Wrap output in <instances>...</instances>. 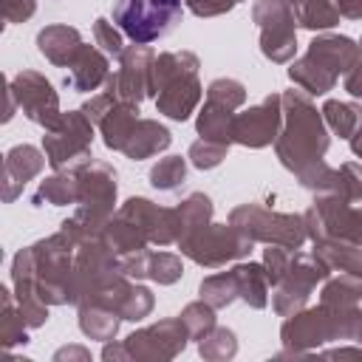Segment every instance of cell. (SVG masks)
Returning a JSON list of instances; mask_svg holds the SVG:
<instances>
[{
    "label": "cell",
    "instance_id": "6da1fadb",
    "mask_svg": "<svg viewBox=\"0 0 362 362\" xmlns=\"http://www.w3.org/2000/svg\"><path fill=\"white\" fill-rule=\"evenodd\" d=\"M331 139L325 130L322 116L311 105L305 90H286L283 93V127L274 139L277 158L286 170L297 178L308 175L322 164Z\"/></svg>",
    "mask_w": 362,
    "mask_h": 362
},
{
    "label": "cell",
    "instance_id": "7a4b0ae2",
    "mask_svg": "<svg viewBox=\"0 0 362 362\" xmlns=\"http://www.w3.org/2000/svg\"><path fill=\"white\" fill-rule=\"evenodd\" d=\"M150 93H156L158 113L184 122L201 102L198 57L189 51H161L153 59Z\"/></svg>",
    "mask_w": 362,
    "mask_h": 362
},
{
    "label": "cell",
    "instance_id": "3957f363",
    "mask_svg": "<svg viewBox=\"0 0 362 362\" xmlns=\"http://www.w3.org/2000/svg\"><path fill=\"white\" fill-rule=\"evenodd\" d=\"M356 57H359V45L351 37H342V34L317 37L308 45V54L291 62L288 76L305 93L320 96V93H328L339 76H348V71L356 65Z\"/></svg>",
    "mask_w": 362,
    "mask_h": 362
},
{
    "label": "cell",
    "instance_id": "277c9868",
    "mask_svg": "<svg viewBox=\"0 0 362 362\" xmlns=\"http://www.w3.org/2000/svg\"><path fill=\"white\" fill-rule=\"evenodd\" d=\"M351 308H337V305L320 303L317 308H303V311L286 317V322L280 328V339L286 345L283 356H303L308 351H317L325 342L345 339Z\"/></svg>",
    "mask_w": 362,
    "mask_h": 362
},
{
    "label": "cell",
    "instance_id": "5b68a950",
    "mask_svg": "<svg viewBox=\"0 0 362 362\" xmlns=\"http://www.w3.org/2000/svg\"><path fill=\"white\" fill-rule=\"evenodd\" d=\"M184 0H116L113 23L136 45L156 42L167 37L181 20Z\"/></svg>",
    "mask_w": 362,
    "mask_h": 362
},
{
    "label": "cell",
    "instance_id": "8992f818",
    "mask_svg": "<svg viewBox=\"0 0 362 362\" xmlns=\"http://www.w3.org/2000/svg\"><path fill=\"white\" fill-rule=\"evenodd\" d=\"M79 175V195H76V212L74 221L82 223L88 232L99 235L105 223L113 218L116 204V173L105 161H85L76 167Z\"/></svg>",
    "mask_w": 362,
    "mask_h": 362
},
{
    "label": "cell",
    "instance_id": "52a82bcc",
    "mask_svg": "<svg viewBox=\"0 0 362 362\" xmlns=\"http://www.w3.org/2000/svg\"><path fill=\"white\" fill-rule=\"evenodd\" d=\"M252 238L246 232H240L235 223H201L195 229H187L178 238V249L181 255H187L189 260H195L198 266L215 269L223 266L226 260H238L243 255H249L252 249Z\"/></svg>",
    "mask_w": 362,
    "mask_h": 362
},
{
    "label": "cell",
    "instance_id": "ba28073f",
    "mask_svg": "<svg viewBox=\"0 0 362 362\" xmlns=\"http://www.w3.org/2000/svg\"><path fill=\"white\" fill-rule=\"evenodd\" d=\"M229 223H235L252 240L274 243V246H286V249H300L303 240L308 238L303 215H283V212L266 209L260 204L235 206L232 215H229Z\"/></svg>",
    "mask_w": 362,
    "mask_h": 362
},
{
    "label": "cell",
    "instance_id": "9c48e42d",
    "mask_svg": "<svg viewBox=\"0 0 362 362\" xmlns=\"http://www.w3.org/2000/svg\"><path fill=\"white\" fill-rule=\"evenodd\" d=\"M328 274H331L328 266L314 252L308 255V252L291 249L288 263H286V272H283V277L274 286V300H272L274 311L280 317H291V314L303 311L305 303H308V297H311V291H314V286L320 280H325Z\"/></svg>",
    "mask_w": 362,
    "mask_h": 362
},
{
    "label": "cell",
    "instance_id": "30bf717a",
    "mask_svg": "<svg viewBox=\"0 0 362 362\" xmlns=\"http://www.w3.org/2000/svg\"><path fill=\"white\" fill-rule=\"evenodd\" d=\"M14 102L20 105V110L40 127L54 130L62 122V110H59V96L54 90V85L37 74V71H20L17 76L8 79V107H6V122L11 119Z\"/></svg>",
    "mask_w": 362,
    "mask_h": 362
},
{
    "label": "cell",
    "instance_id": "8fae6325",
    "mask_svg": "<svg viewBox=\"0 0 362 362\" xmlns=\"http://www.w3.org/2000/svg\"><path fill=\"white\" fill-rule=\"evenodd\" d=\"M90 141H93V122L85 110H71L62 116L59 127L45 130L42 150L54 170H71L90 161Z\"/></svg>",
    "mask_w": 362,
    "mask_h": 362
},
{
    "label": "cell",
    "instance_id": "7c38bea8",
    "mask_svg": "<svg viewBox=\"0 0 362 362\" xmlns=\"http://www.w3.org/2000/svg\"><path fill=\"white\" fill-rule=\"evenodd\" d=\"M246 102V88L238 79H215L206 88V102L198 113V136L218 144H232L235 110Z\"/></svg>",
    "mask_w": 362,
    "mask_h": 362
},
{
    "label": "cell",
    "instance_id": "4fadbf2b",
    "mask_svg": "<svg viewBox=\"0 0 362 362\" xmlns=\"http://www.w3.org/2000/svg\"><path fill=\"white\" fill-rule=\"evenodd\" d=\"M252 20L260 28V51L272 62H288L297 51L294 11L288 0H255Z\"/></svg>",
    "mask_w": 362,
    "mask_h": 362
},
{
    "label": "cell",
    "instance_id": "5bb4252c",
    "mask_svg": "<svg viewBox=\"0 0 362 362\" xmlns=\"http://www.w3.org/2000/svg\"><path fill=\"white\" fill-rule=\"evenodd\" d=\"M303 218H305V229L311 240L342 238V240L362 246V209H351L348 201L342 198L320 195Z\"/></svg>",
    "mask_w": 362,
    "mask_h": 362
},
{
    "label": "cell",
    "instance_id": "9a60e30c",
    "mask_svg": "<svg viewBox=\"0 0 362 362\" xmlns=\"http://www.w3.org/2000/svg\"><path fill=\"white\" fill-rule=\"evenodd\" d=\"M189 339V331L184 325L181 317L173 320H158L141 331H133L122 345L127 351V359H156V362H167L173 356H178L184 351Z\"/></svg>",
    "mask_w": 362,
    "mask_h": 362
},
{
    "label": "cell",
    "instance_id": "2e32d148",
    "mask_svg": "<svg viewBox=\"0 0 362 362\" xmlns=\"http://www.w3.org/2000/svg\"><path fill=\"white\" fill-rule=\"evenodd\" d=\"M280 127H283V96L272 93L260 105H255L243 113H235L232 141L252 147V150H260L277 139Z\"/></svg>",
    "mask_w": 362,
    "mask_h": 362
},
{
    "label": "cell",
    "instance_id": "e0dca14e",
    "mask_svg": "<svg viewBox=\"0 0 362 362\" xmlns=\"http://www.w3.org/2000/svg\"><path fill=\"white\" fill-rule=\"evenodd\" d=\"M119 59H122L119 71L107 76V90L124 102L139 105L150 93V74H153L156 51H150L147 45H130L124 48Z\"/></svg>",
    "mask_w": 362,
    "mask_h": 362
},
{
    "label": "cell",
    "instance_id": "ac0fdd59",
    "mask_svg": "<svg viewBox=\"0 0 362 362\" xmlns=\"http://www.w3.org/2000/svg\"><path fill=\"white\" fill-rule=\"evenodd\" d=\"M119 215H124L127 221H133L144 232V238L150 243L167 246V243H178V238H181V215H178V206L175 209H167V206H156L147 198H130L119 209Z\"/></svg>",
    "mask_w": 362,
    "mask_h": 362
},
{
    "label": "cell",
    "instance_id": "d6986e66",
    "mask_svg": "<svg viewBox=\"0 0 362 362\" xmlns=\"http://www.w3.org/2000/svg\"><path fill=\"white\" fill-rule=\"evenodd\" d=\"M300 184L305 189L320 192V195H334V198H342V201L354 204V201H362V164L348 161L339 170H331V167L320 164L317 170L303 175Z\"/></svg>",
    "mask_w": 362,
    "mask_h": 362
},
{
    "label": "cell",
    "instance_id": "ffe728a7",
    "mask_svg": "<svg viewBox=\"0 0 362 362\" xmlns=\"http://www.w3.org/2000/svg\"><path fill=\"white\" fill-rule=\"evenodd\" d=\"M42 167H45V158L37 147H31V144L11 147L3 158V201L11 204L23 192L25 181H31Z\"/></svg>",
    "mask_w": 362,
    "mask_h": 362
},
{
    "label": "cell",
    "instance_id": "44dd1931",
    "mask_svg": "<svg viewBox=\"0 0 362 362\" xmlns=\"http://www.w3.org/2000/svg\"><path fill=\"white\" fill-rule=\"evenodd\" d=\"M122 272L127 277H150L158 286H170L184 274L181 257H175L170 252H147V249H141L136 255H124Z\"/></svg>",
    "mask_w": 362,
    "mask_h": 362
},
{
    "label": "cell",
    "instance_id": "7402d4cb",
    "mask_svg": "<svg viewBox=\"0 0 362 362\" xmlns=\"http://www.w3.org/2000/svg\"><path fill=\"white\" fill-rule=\"evenodd\" d=\"M110 76V65H107V54L96 45H82V51L76 54V59L68 65V76L65 85L74 90H96L102 82H107Z\"/></svg>",
    "mask_w": 362,
    "mask_h": 362
},
{
    "label": "cell",
    "instance_id": "603a6c76",
    "mask_svg": "<svg viewBox=\"0 0 362 362\" xmlns=\"http://www.w3.org/2000/svg\"><path fill=\"white\" fill-rule=\"evenodd\" d=\"M82 45L85 42H82V37H79V31L74 25H48V28H42L37 34L40 54L48 62L59 65V68H68L76 59V54L82 51Z\"/></svg>",
    "mask_w": 362,
    "mask_h": 362
},
{
    "label": "cell",
    "instance_id": "cb8c5ba5",
    "mask_svg": "<svg viewBox=\"0 0 362 362\" xmlns=\"http://www.w3.org/2000/svg\"><path fill=\"white\" fill-rule=\"evenodd\" d=\"M170 141H173V136H170V130L164 124H158L156 119H139L133 133H130V139H127V144L122 147V153L127 158H133V161H141V158H150V156L167 150Z\"/></svg>",
    "mask_w": 362,
    "mask_h": 362
},
{
    "label": "cell",
    "instance_id": "d4e9b609",
    "mask_svg": "<svg viewBox=\"0 0 362 362\" xmlns=\"http://www.w3.org/2000/svg\"><path fill=\"white\" fill-rule=\"evenodd\" d=\"M314 255L328 266V272H348L362 277V246L342 238L314 240Z\"/></svg>",
    "mask_w": 362,
    "mask_h": 362
},
{
    "label": "cell",
    "instance_id": "484cf974",
    "mask_svg": "<svg viewBox=\"0 0 362 362\" xmlns=\"http://www.w3.org/2000/svg\"><path fill=\"white\" fill-rule=\"evenodd\" d=\"M76 195H79V175H76V167H71V170H57V175L45 178L37 187L31 201L37 206L42 201L51 206H65V204H76Z\"/></svg>",
    "mask_w": 362,
    "mask_h": 362
},
{
    "label": "cell",
    "instance_id": "4316f807",
    "mask_svg": "<svg viewBox=\"0 0 362 362\" xmlns=\"http://www.w3.org/2000/svg\"><path fill=\"white\" fill-rule=\"evenodd\" d=\"M119 322H122V317L107 305H96V303L79 305V328L90 339L110 342L116 337V331H119Z\"/></svg>",
    "mask_w": 362,
    "mask_h": 362
},
{
    "label": "cell",
    "instance_id": "83f0119b",
    "mask_svg": "<svg viewBox=\"0 0 362 362\" xmlns=\"http://www.w3.org/2000/svg\"><path fill=\"white\" fill-rule=\"evenodd\" d=\"M291 11H294V20L303 25V28H331L339 23V8L334 0H288Z\"/></svg>",
    "mask_w": 362,
    "mask_h": 362
},
{
    "label": "cell",
    "instance_id": "f1b7e54d",
    "mask_svg": "<svg viewBox=\"0 0 362 362\" xmlns=\"http://www.w3.org/2000/svg\"><path fill=\"white\" fill-rule=\"evenodd\" d=\"M235 277H238V291L240 300L249 303L252 308H266L269 303V277L266 269L260 263H240L235 266Z\"/></svg>",
    "mask_w": 362,
    "mask_h": 362
},
{
    "label": "cell",
    "instance_id": "f546056e",
    "mask_svg": "<svg viewBox=\"0 0 362 362\" xmlns=\"http://www.w3.org/2000/svg\"><path fill=\"white\" fill-rule=\"evenodd\" d=\"M362 297V277L359 274H348V272H339V274H328L325 277V286L320 291V303L325 305H337V308H351L356 305Z\"/></svg>",
    "mask_w": 362,
    "mask_h": 362
},
{
    "label": "cell",
    "instance_id": "4dcf8cb0",
    "mask_svg": "<svg viewBox=\"0 0 362 362\" xmlns=\"http://www.w3.org/2000/svg\"><path fill=\"white\" fill-rule=\"evenodd\" d=\"M14 300L17 297L8 288L0 291V303H3V308H0V342H3V348L28 342V322L23 320V311H20V305H14Z\"/></svg>",
    "mask_w": 362,
    "mask_h": 362
},
{
    "label": "cell",
    "instance_id": "1f68e13d",
    "mask_svg": "<svg viewBox=\"0 0 362 362\" xmlns=\"http://www.w3.org/2000/svg\"><path fill=\"white\" fill-rule=\"evenodd\" d=\"M201 300H206L212 308H226L229 303L240 300V291H238V277H235V269L232 272H218V274H209L206 280H201Z\"/></svg>",
    "mask_w": 362,
    "mask_h": 362
},
{
    "label": "cell",
    "instance_id": "d6a6232c",
    "mask_svg": "<svg viewBox=\"0 0 362 362\" xmlns=\"http://www.w3.org/2000/svg\"><path fill=\"white\" fill-rule=\"evenodd\" d=\"M322 116L339 139H351L362 124V107H354V105H345V102H337V99H328L322 105Z\"/></svg>",
    "mask_w": 362,
    "mask_h": 362
},
{
    "label": "cell",
    "instance_id": "836d02e7",
    "mask_svg": "<svg viewBox=\"0 0 362 362\" xmlns=\"http://www.w3.org/2000/svg\"><path fill=\"white\" fill-rule=\"evenodd\" d=\"M198 354L204 359H232L238 354V339H235V331L229 328H221L215 325L212 331H206L201 339H198Z\"/></svg>",
    "mask_w": 362,
    "mask_h": 362
},
{
    "label": "cell",
    "instance_id": "e575fe53",
    "mask_svg": "<svg viewBox=\"0 0 362 362\" xmlns=\"http://www.w3.org/2000/svg\"><path fill=\"white\" fill-rule=\"evenodd\" d=\"M184 178H187V161L181 156H167L158 164H153V170H150V184L164 192L178 189L184 184Z\"/></svg>",
    "mask_w": 362,
    "mask_h": 362
},
{
    "label": "cell",
    "instance_id": "d590c367",
    "mask_svg": "<svg viewBox=\"0 0 362 362\" xmlns=\"http://www.w3.org/2000/svg\"><path fill=\"white\" fill-rule=\"evenodd\" d=\"M178 215H181V235H184L187 229H195L212 218V201L204 192H192L178 204Z\"/></svg>",
    "mask_w": 362,
    "mask_h": 362
},
{
    "label": "cell",
    "instance_id": "8d00e7d4",
    "mask_svg": "<svg viewBox=\"0 0 362 362\" xmlns=\"http://www.w3.org/2000/svg\"><path fill=\"white\" fill-rule=\"evenodd\" d=\"M189 331V339H201L206 331L215 328V308L206 303V300H198V303H189L181 314H178Z\"/></svg>",
    "mask_w": 362,
    "mask_h": 362
},
{
    "label": "cell",
    "instance_id": "74e56055",
    "mask_svg": "<svg viewBox=\"0 0 362 362\" xmlns=\"http://www.w3.org/2000/svg\"><path fill=\"white\" fill-rule=\"evenodd\" d=\"M226 150H229L226 144L198 139V141L189 147V161H192L198 170H212V167H218V164L226 158Z\"/></svg>",
    "mask_w": 362,
    "mask_h": 362
},
{
    "label": "cell",
    "instance_id": "f35d334b",
    "mask_svg": "<svg viewBox=\"0 0 362 362\" xmlns=\"http://www.w3.org/2000/svg\"><path fill=\"white\" fill-rule=\"evenodd\" d=\"M93 40H96V45L107 54V57H122L124 54V40H122V34L113 28V23H107L105 17H99L96 23H93Z\"/></svg>",
    "mask_w": 362,
    "mask_h": 362
},
{
    "label": "cell",
    "instance_id": "ab89813d",
    "mask_svg": "<svg viewBox=\"0 0 362 362\" xmlns=\"http://www.w3.org/2000/svg\"><path fill=\"white\" fill-rule=\"evenodd\" d=\"M184 3L198 17H218V14H226L229 8H235L240 0H184Z\"/></svg>",
    "mask_w": 362,
    "mask_h": 362
},
{
    "label": "cell",
    "instance_id": "60d3db41",
    "mask_svg": "<svg viewBox=\"0 0 362 362\" xmlns=\"http://www.w3.org/2000/svg\"><path fill=\"white\" fill-rule=\"evenodd\" d=\"M34 0H3V17L6 23H23L34 14Z\"/></svg>",
    "mask_w": 362,
    "mask_h": 362
},
{
    "label": "cell",
    "instance_id": "b9f144b4",
    "mask_svg": "<svg viewBox=\"0 0 362 362\" xmlns=\"http://www.w3.org/2000/svg\"><path fill=\"white\" fill-rule=\"evenodd\" d=\"M345 90L356 99H362V40H359V57H356V65L348 71L345 76Z\"/></svg>",
    "mask_w": 362,
    "mask_h": 362
},
{
    "label": "cell",
    "instance_id": "7bdbcfd3",
    "mask_svg": "<svg viewBox=\"0 0 362 362\" xmlns=\"http://www.w3.org/2000/svg\"><path fill=\"white\" fill-rule=\"evenodd\" d=\"M345 339L362 345V308H356V305H354L351 314H348V331H345Z\"/></svg>",
    "mask_w": 362,
    "mask_h": 362
},
{
    "label": "cell",
    "instance_id": "ee69618b",
    "mask_svg": "<svg viewBox=\"0 0 362 362\" xmlns=\"http://www.w3.org/2000/svg\"><path fill=\"white\" fill-rule=\"evenodd\" d=\"M339 14L348 20H362V0H334Z\"/></svg>",
    "mask_w": 362,
    "mask_h": 362
},
{
    "label": "cell",
    "instance_id": "f6af8a7d",
    "mask_svg": "<svg viewBox=\"0 0 362 362\" xmlns=\"http://www.w3.org/2000/svg\"><path fill=\"white\" fill-rule=\"evenodd\" d=\"M351 150H354V153L362 158V124H359V130L351 136Z\"/></svg>",
    "mask_w": 362,
    "mask_h": 362
},
{
    "label": "cell",
    "instance_id": "bcb514c9",
    "mask_svg": "<svg viewBox=\"0 0 362 362\" xmlns=\"http://www.w3.org/2000/svg\"><path fill=\"white\" fill-rule=\"evenodd\" d=\"M62 356H85L88 359V351H82V348H62V351H57V359H62Z\"/></svg>",
    "mask_w": 362,
    "mask_h": 362
}]
</instances>
